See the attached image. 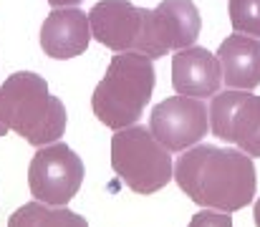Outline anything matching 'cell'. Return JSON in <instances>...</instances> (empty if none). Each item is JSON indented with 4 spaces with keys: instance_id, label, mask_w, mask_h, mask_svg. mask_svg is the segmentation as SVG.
<instances>
[{
    "instance_id": "obj_14",
    "label": "cell",
    "mask_w": 260,
    "mask_h": 227,
    "mask_svg": "<svg viewBox=\"0 0 260 227\" xmlns=\"http://www.w3.org/2000/svg\"><path fill=\"white\" fill-rule=\"evenodd\" d=\"M187 227H233V220L228 217V212H210V207H207V210L197 212Z\"/></svg>"
},
{
    "instance_id": "obj_17",
    "label": "cell",
    "mask_w": 260,
    "mask_h": 227,
    "mask_svg": "<svg viewBox=\"0 0 260 227\" xmlns=\"http://www.w3.org/2000/svg\"><path fill=\"white\" fill-rule=\"evenodd\" d=\"M5 132H8V126H5V124L0 121V137H5Z\"/></svg>"
},
{
    "instance_id": "obj_13",
    "label": "cell",
    "mask_w": 260,
    "mask_h": 227,
    "mask_svg": "<svg viewBox=\"0 0 260 227\" xmlns=\"http://www.w3.org/2000/svg\"><path fill=\"white\" fill-rule=\"evenodd\" d=\"M230 23L235 33L260 38V0H230Z\"/></svg>"
},
{
    "instance_id": "obj_3",
    "label": "cell",
    "mask_w": 260,
    "mask_h": 227,
    "mask_svg": "<svg viewBox=\"0 0 260 227\" xmlns=\"http://www.w3.org/2000/svg\"><path fill=\"white\" fill-rule=\"evenodd\" d=\"M0 121L33 147L53 144L66 132V106L38 74L18 71L0 86Z\"/></svg>"
},
{
    "instance_id": "obj_5",
    "label": "cell",
    "mask_w": 260,
    "mask_h": 227,
    "mask_svg": "<svg viewBox=\"0 0 260 227\" xmlns=\"http://www.w3.org/2000/svg\"><path fill=\"white\" fill-rule=\"evenodd\" d=\"M111 167L139 194H152L172 179V156L147 126L132 124L111 137Z\"/></svg>"
},
{
    "instance_id": "obj_16",
    "label": "cell",
    "mask_w": 260,
    "mask_h": 227,
    "mask_svg": "<svg viewBox=\"0 0 260 227\" xmlns=\"http://www.w3.org/2000/svg\"><path fill=\"white\" fill-rule=\"evenodd\" d=\"M253 215H255V225L260 227V200L255 202V212H253Z\"/></svg>"
},
{
    "instance_id": "obj_9",
    "label": "cell",
    "mask_w": 260,
    "mask_h": 227,
    "mask_svg": "<svg viewBox=\"0 0 260 227\" xmlns=\"http://www.w3.org/2000/svg\"><path fill=\"white\" fill-rule=\"evenodd\" d=\"M93 33L91 20L76 5L71 8H53V13L41 25V48L46 56L56 61L76 58L88 48Z\"/></svg>"
},
{
    "instance_id": "obj_6",
    "label": "cell",
    "mask_w": 260,
    "mask_h": 227,
    "mask_svg": "<svg viewBox=\"0 0 260 227\" xmlns=\"http://www.w3.org/2000/svg\"><path fill=\"white\" fill-rule=\"evenodd\" d=\"M84 182V161L76 151L61 142L46 144L36 151L28 167V184L38 202L63 207L71 197H76Z\"/></svg>"
},
{
    "instance_id": "obj_8",
    "label": "cell",
    "mask_w": 260,
    "mask_h": 227,
    "mask_svg": "<svg viewBox=\"0 0 260 227\" xmlns=\"http://www.w3.org/2000/svg\"><path fill=\"white\" fill-rule=\"evenodd\" d=\"M149 129L167 151H184L207 134L210 114L202 99L179 93L154 106Z\"/></svg>"
},
{
    "instance_id": "obj_4",
    "label": "cell",
    "mask_w": 260,
    "mask_h": 227,
    "mask_svg": "<svg viewBox=\"0 0 260 227\" xmlns=\"http://www.w3.org/2000/svg\"><path fill=\"white\" fill-rule=\"evenodd\" d=\"M154 63L149 56L137 51L116 53L91 96L96 119L114 132L132 126L142 116L154 91Z\"/></svg>"
},
{
    "instance_id": "obj_2",
    "label": "cell",
    "mask_w": 260,
    "mask_h": 227,
    "mask_svg": "<svg viewBox=\"0 0 260 227\" xmlns=\"http://www.w3.org/2000/svg\"><path fill=\"white\" fill-rule=\"evenodd\" d=\"M174 179L192 202L220 212L243 210L255 197L258 184L250 154L210 144L184 151L177 159Z\"/></svg>"
},
{
    "instance_id": "obj_12",
    "label": "cell",
    "mask_w": 260,
    "mask_h": 227,
    "mask_svg": "<svg viewBox=\"0 0 260 227\" xmlns=\"http://www.w3.org/2000/svg\"><path fill=\"white\" fill-rule=\"evenodd\" d=\"M8 227H88L86 220L66 207H53L46 202H28L18 207Z\"/></svg>"
},
{
    "instance_id": "obj_10",
    "label": "cell",
    "mask_w": 260,
    "mask_h": 227,
    "mask_svg": "<svg viewBox=\"0 0 260 227\" xmlns=\"http://www.w3.org/2000/svg\"><path fill=\"white\" fill-rule=\"evenodd\" d=\"M222 83V66L215 53L200 46H187L172 56V86L182 96L207 99Z\"/></svg>"
},
{
    "instance_id": "obj_7",
    "label": "cell",
    "mask_w": 260,
    "mask_h": 227,
    "mask_svg": "<svg viewBox=\"0 0 260 227\" xmlns=\"http://www.w3.org/2000/svg\"><path fill=\"white\" fill-rule=\"evenodd\" d=\"M210 132L235 144L250 156H260V96L248 93L245 88H230L212 96L207 109Z\"/></svg>"
},
{
    "instance_id": "obj_1",
    "label": "cell",
    "mask_w": 260,
    "mask_h": 227,
    "mask_svg": "<svg viewBox=\"0 0 260 227\" xmlns=\"http://www.w3.org/2000/svg\"><path fill=\"white\" fill-rule=\"evenodd\" d=\"M88 20L101 46L116 53L137 51L149 58L192 46L202 28L200 10L192 0H162L152 10L137 8L129 0H99Z\"/></svg>"
},
{
    "instance_id": "obj_11",
    "label": "cell",
    "mask_w": 260,
    "mask_h": 227,
    "mask_svg": "<svg viewBox=\"0 0 260 227\" xmlns=\"http://www.w3.org/2000/svg\"><path fill=\"white\" fill-rule=\"evenodd\" d=\"M222 81L230 88H255L260 83V41L253 36L238 33L228 36L217 51Z\"/></svg>"
},
{
    "instance_id": "obj_15",
    "label": "cell",
    "mask_w": 260,
    "mask_h": 227,
    "mask_svg": "<svg viewBox=\"0 0 260 227\" xmlns=\"http://www.w3.org/2000/svg\"><path fill=\"white\" fill-rule=\"evenodd\" d=\"M81 0H48L51 8H71V5H79Z\"/></svg>"
}]
</instances>
